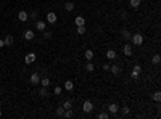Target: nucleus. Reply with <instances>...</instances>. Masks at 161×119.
Wrapping results in <instances>:
<instances>
[{
	"label": "nucleus",
	"mask_w": 161,
	"mask_h": 119,
	"mask_svg": "<svg viewBox=\"0 0 161 119\" xmlns=\"http://www.w3.org/2000/svg\"><path fill=\"white\" fill-rule=\"evenodd\" d=\"M3 40H5V45H13V42H15V39L11 37V35H7Z\"/></svg>",
	"instance_id": "aec40b11"
},
{
	"label": "nucleus",
	"mask_w": 161,
	"mask_h": 119,
	"mask_svg": "<svg viewBox=\"0 0 161 119\" xmlns=\"http://www.w3.org/2000/svg\"><path fill=\"white\" fill-rule=\"evenodd\" d=\"M151 61H153V64H159V61H161V58H159V55H155V56L151 58Z\"/></svg>",
	"instance_id": "bb28decb"
},
{
	"label": "nucleus",
	"mask_w": 161,
	"mask_h": 119,
	"mask_svg": "<svg viewBox=\"0 0 161 119\" xmlns=\"http://www.w3.org/2000/svg\"><path fill=\"white\" fill-rule=\"evenodd\" d=\"M0 108H2V105H0Z\"/></svg>",
	"instance_id": "4c0bfd02"
},
{
	"label": "nucleus",
	"mask_w": 161,
	"mask_h": 119,
	"mask_svg": "<svg viewBox=\"0 0 161 119\" xmlns=\"http://www.w3.org/2000/svg\"><path fill=\"white\" fill-rule=\"evenodd\" d=\"M119 110H121V113H122L124 116H126V114H129V108H127V106H124V108H119Z\"/></svg>",
	"instance_id": "c756f323"
},
{
	"label": "nucleus",
	"mask_w": 161,
	"mask_h": 119,
	"mask_svg": "<svg viewBox=\"0 0 161 119\" xmlns=\"http://www.w3.org/2000/svg\"><path fill=\"white\" fill-rule=\"evenodd\" d=\"M56 19H58V18H56V15L53 13V11H50V13H47V21H49L50 24H53V23H56Z\"/></svg>",
	"instance_id": "39448f33"
},
{
	"label": "nucleus",
	"mask_w": 161,
	"mask_h": 119,
	"mask_svg": "<svg viewBox=\"0 0 161 119\" xmlns=\"http://www.w3.org/2000/svg\"><path fill=\"white\" fill-rule=\"evenodd\" d=\"M153 100L155 102H161V92H155L153 93Z\"/></svg>",
	"instance_id": "a878e982"
},
{
	"label": "nucleus",
	"mask_w": 161,
	"mask_h": 119,
	"mask_svg": "<svg viewBox=\"0 0 161 119\" xmlns=\"http://www.w3.org/2000/svg\"><path fill=\"white\" fill-rule=\"evenodd\" d=\"M140 73H142V66H140V64H135L134 71H132V77H134V79H135V77H139Z\"/></svg>",
	"instance_id": "0eeeda50"
},
{
	"label": "nucleus",
	"mask_w": 161,
	"mask_h": 119,
	"mask_svg": "<svg viewBox=\"0 0 161 119\" xmlns=\"http://www.w3.org/2000/svg\"><path fill=\"white\" fill-rule=\"evenodd\" d=\"M39 84L42 85V87H49L50 85V79H49V77H44V79H40Z\"/></svg>",
	"instance_id": "f3484780"
},
{
	"label": "nucleus",
	"mask_w": 161,
	"mask_h": 119,
	"mask_svg": "<svg viewBox=\"0 0 161 119\" xmlns=\"http://www.w3.org/2000/svg\"><path fill=\"white\" fill-rule=\"evenodd\" d=\"M40 82V76L37 74V73H34V74H31V84H34V85H37Z\"/></svg>",
	"instance_id": "423d86ee"
},
{
	"label": "nucleus",
	"mask_w": 161,
	"mask_h": 119,
	"mask_svg": "<svg viewBox=\"0 0 161 119\" xmlns=\"http://www.w3.org/2000/svg\"><path fill=\"white\" fill-rule=\"evenodd\" d=\"M110 71H111V73L116 76V74H119V73H121V68H119L118 64H110Z\"/></svg>",
	"instance_id": "f8f14e48"
},
{
	"label": "nucleus",
	"mask_w": 161,
	"mask_h": 119,
	"mask_svg": "<svg viewBox=\"0 0 161 119\" xmlns=\"http://www.w3.org/2000/svg\"><path fill=\"white\" fill-rule=\"evenodd\" d=\"M34 35H35L34 31H26V32H24V39H26V40H32Z\"/></svg>",
	"instance_id": "dca6fc26"
},
{
	"label": "nucleus",
	"mask_w": 161,
	"mask_h": 119,
	"mask_svg": "<svg viewBox=\"0 0 161 119\" xmlns=\"http://www.w3.org/2000/svg\"><path fill=\"white\" fill-rule=\"evenodd\" d=\"M64 88H66L68 92L74 90V82H73V81H66V82H64Z\"/></svg>",
	"instance_id": "ddd939ff"
},
{
	"label": "nucleus",
	"mask_w": 161,
	"mask_h": 119,
	"mask_svg": "<svg viewBox=\"0 0 161 119\" xmlns=\"http://www.w3.org/2000/svg\"><path fill=\"white\" fill-rule=\"evenodd\" d=\"M45 27H47L45 21H37L35 23V29H37V31H45Z\"/></svg>",
	"instance_id": "6e6552de"
},
{
	"label": "nucleus",
	"mask_w": 161,
	"mask_h": 119,
	"mask_svg": "<svg viewBox=\"0 0 161 119\" xmlns=\"http://www.w3.org/2000/svg\"><path fill=\"white\" fill-rule=\"evenodd\" d=\"M53 93H55V95H60V93H61V87H55V88H53Z\"/></svg>",
	"instance_id": "2f4dec72"
},
{
	"label": "nucleus",
	"mask_w": 161,
	"mask_h": 119,
	"mask_svg": "<svg viewBox=\"0 0 161 119\" xmlns=\"http://www.w3.org/2000/svg\"><path fill=\"white\" fill-rule=\"evenodd\" d=\"M98 119H108V113H100Z\"/></svg>",
	"instance_id": "7c9ffc66"
},
{
	"label": "nucleus",
	"mask_w": 161,
	"mask_h": 119,
	"mask_svg": "<svg viewBox=\"0 0 161 119\" xmlns=\"http://www.w3.org/2000/svg\"><path fill=\"white\" fill-rule=\"evenodd\" d=\"M64 8H66V11H73L74 10V3L73 2H66L64 3Z\"/></svg>",
	"instance_id": "b1692460"
},
{
	"label": "nucleus",
	"mask_w": 161,
	"mask_h": 119,
	"mask_svg": "<svg viewBox=\"0 0 161 119\" xmlns=\"http://www.w3.org/2000/svg\"><path fill=\"white\" fill-rule=\"evenodd\" d=\"M2 47H5V40L0 39V48H2Z\"/></svg>",
	"instance_id": "c9c22d12"
},
{
	"label": "nucleus",
	"mask_w": 161,
	"mask_h": 119,
	"mask_svg": "<svg viewBox=\"0 0 161 119\" xmlns=\"http://www.w3.org/2000/svg\"><path fill=\"white\" fill-rule=\"evenodd\" d=\"M86 69H87V73H92V71L95 69V66H93V64H92L90 61H89V63L86 64Z\"/></svg>",
	"instance_id": "393cba45"
},
{
	"label": "nucleus",
	"mask_w": 161,
	"mask_h": 119,
	"mask_svg": "<svg viewBox=\"0 0 161 119\" xmlns=\"http://www.w3.org/2000/svg\"><path fill=\"white\" fill-rule=\"evenodd\" d=\"M106 58H108V60H115L116 58V52L115 50H108V52H106Z\"/></svg>",
	"instance_id": "6ab92c4d"
},
{
	"label": "nucleus",
	"mask_w": 161,
	"mask_h": 119,
	"mask_svg": "<svg viewBox=\"0 0 161 119\" xmlns=\"http://www.w3.org/2000/svg\"><path fill=\"white\" fill-rule=\"evenodd\" d=\"M24 61H26V64H31V63H34L35 61V53H27V55L24 56Z\"/></svg>",
	"instance_id": "20e7f679"
},
{
	"label": "nucleus",
	"mask_w": 161,
	"mask_h": 119,
	"mask_svg": "<svg viewBox=\"0 0 161 119\" xmlns=\"http://www.w3.org/2000/svg\"><path fill=\"white\" fill-rule=\"evenodd\" d=\"M84 56H86L87 61H90V60L93 58V52H92L90 48H87V50H86V53H84Z\"/></svg>",
	"instance_id": "2eb2a0df"
},
{
	"label": "nucleus",
	"mask_w": 161,
	"mask_h": 119,
	"mask_svg": "<svg viewBox=\"0 0 161 119\" xmlns=\"http://www.w3.org/2000/svg\"><path fill=\"white\" fill-rule=\"evenodd\" d=\"M61 106H63L64 110H71V108H73V102H71V100H66V102H64Z\"/></svg>",
	"instance_id": "4be33fe9"
},
{
	"label": "nucleus",
	"mask_w": 161,
	"mask_h": 119,
	"mask_svg": "<svg viewBox=\"0 0 161 119\" xmlns=\"http://www.w3.org/2000/svg\"><path fill=\"white\" fill-rule=\"evenodd\" d=\"M74 24H76V26H86V18L77 16L76 19H74Z\"/></svg>",
	"instance_id": "9d476101"
},
{
	"label": "nucleus",
	"mask_w": 161,
	"mask_h": 119,
	"mask_svg": "<svg viewBox=\"0 0 161 119\" xmlns=\"http://www.w3.org/2000/svg\"><path fill=\"white\" fill-rule=\"evenodd\" d=\"M102 68H103V71H110V64H108V63H105Z\"/></svg>",
	"instance_id": "72a5a7b5"
},
{
	"label": "nucleus",
	"mask_w": 161,
	"mask_h": 119,
	"mask_svg": "<svg viewBox=\"0 0 161 119\" xmlns=\"http://www.w3.org/2000/svg\"><path fill=\"white\" fill-rule=\"evenodd\" d=\"M130 40H132V44H134V45H137V47H140L142 44H144V35H142V34H139V32H137V34H134V35H132V37H130Z\"/></svg>",
	"instance_id": "f257e3e1"
},
{
	"label": "nucleus",
	"mask_w": 161,
	"mask_h": 119,
	"mask_svg": "<svg viewBox=\"0 0 161 119\" xmlns=\"http://www.w3.org/2000/svg\"><path fill=\"white\" fill-rule=\"evenodd\" d=\"M64 114V108H63V106H60V108L56 110V116H63Z\"/></svg>",
	"instance_id": "c85d7f7f"
},
{
	"label": "nucleus",
	"mask_w": 161,
	"mask_h": 119,
	"mask_svg": "<svg viewBox=\"0 0 161 119\" xmlns=\"http://www.w3.org/2000/svg\"><path fill=\"white\" fill-rule=\"evenodd\" d=\"M44 37H45V39H50V37H52V32H50V31H49V32H44Z\"/></svg>",
	"instance_id": "473e14b6"
},
{
	"label": "nucleus",
	"mask_w": 161,
	"mask_h": 119,
	"mask_svg": "<svg viewBox=\"0 0 161 119\" xmlns=\"http://www.w3.org/2000/svg\"><path fill=\"white\" fill-rule=\"evenodd\" d=\"M92 110H93V103L92 102H84V105H82V111L84 113H92Z\"/></svg>",
	"instance_id": "f03ea898"
},
{
	"label": "nucleus",
	"mask_w": 161,
	"mask_h": 119,
	"mask_svg": "<svg viewBox=\"0 0 161 119\" xmlns=\"http://www.w3.org/2000/svg\"><path fill=\"white\" fill-rule=\"evenodd\" d=\"M29 18H34V19H35V18H37V11H34V13H31V15H29Z\"/></svg>",
	"instance_id": "f704fd0d"
},
{
	"label": "nucleus",
	"mask_w": 161,
	"mask_h": 119,
	"mask_svg": "<svg viewBox=\"0 0 161 119\" xmlns=\"http://www.w3.org/2000/svg\"><path fill=\"white\" fill-rule=\"evenodd\" d=\"M76 27H77V29H76V32L79 34V35L86 34V31H87V29H86V26H76Z\"/></svg>",
	"instance_id": "5701e85b"
},
{
	"label": "nucleus",
	"mask_w": 161,
	"mask_h": 119,
	"mask_svg": "<svg viewBox=\"0 0 161 119\" xmlns=\"http://www.w3.org/2000/svg\"><path fill=\"white\" fill-rule=\"evenodd\" d=\"M18 19H20L21 23H26V21L29 19V15L26 13V11H24V10H21V11H20V13H18Z\"/></svg>",
	"instance_id": "7ed1b4c3"
},
{
	"label": "nucleus",
	"mask_w": 161,
	"mask_h": 119,
	"mask_svg": "<svg viewBox=\"0 0 161 119\" xmlns=\"http://www.w3.org/2000/svg\"><path fill=\"white\" fill-rule=\"evenodd\" d=\"M129 5L132 8H139L140 5H142V0H129Z\"/></svg>",
	"instance_id": "4468645a"
},
{
	"label": "nucleus",
	"mask_w": 161,
	"mask_h": 119,
	"mask_svg": "<svg viewBox=\"0 0 161 119\" xmlns=\"http://www.w3.org/2000/svg\"><path fill=\"white\" fill-rule=\"evenodd\" d=\"M130 37H132V34H130L129 31H126V29H124V31H122V39L127 42V40H130Z\"/></svg>",
	"instance_id": "a211bd4d"
},
{
	"label": "nucleus",
	"mask_w": 161,
	"mask_h": 119,
	"mask_svg": "<svg viewBox=\"0 0 161 119\" xmlns=\"http://www.w3.org/2000/svg\"><path fill=\"white\" fill-rule=\"evenodd\" d=\"M63 116H64V117H68V119H69V117H73V111H71V110H64V114H63Z\"/></svg>",
	"instance_id": "cd10ccee"
},
{
	"label": "nucleus",
	"mask_w": 161,
	"mask_h": 119,
	"mask_svg": "<svg viewBox=\"0 0 161 119\" xmlns=\"http://www.w3.org/2000/svg\"><path fill=\"white\" fill-rule=\"evenodd\" d=\"M122 53H124L126 56H130V55H132V48H130L129 44H126V45L122 47Z\"/></svg>",
	"instance_id": "1a4fd4ad"
},
{
	"label": "nucleus",
	"mask_w": 161,
	"mask_h": 119,
	"mask_svg": "<svg viewBox=\"0 0 161 119\" xmlns=\"http://www.w3.org/2000/svg\"><path fill=\"white\" fill-rule=\"evenodd\" d=\"M39 95H40V97H47V95H49L47 87H40V88H39Z\"/></svg>",
	"instance_id": "412c9836"
},
{
	"label": "nucleus",
	"mask_w": 161,
	"mask_h": 119,
	"mask_svg": "<svg viewBox=\"0 0 161 119\" xmlns=\"http://www.w3.org/2000/svg\"><path fill=\"white\" fill-rule=\"evenodd\" d=\"M108 111L111 113V114H116V113L119 111V106H118L116 103H111V105L108 106Z\"/></svg>",
	"instance_id": "9b49d317"
},
{
	"label": "nucleus",
	"mask_w": 161,
	"mask_h": 119,
	"mask_svg": "<svg viewBox=\"0 0 161 119\" xmlns=\"http://www.w3.org/2000/svg\"><path fill=\"white\" fill-rule=\"evenodd\" d=\"M0 117H2V113H0Z\"/></svg>",
	"instance_id": "e433bc0d"
}]
</instances>
